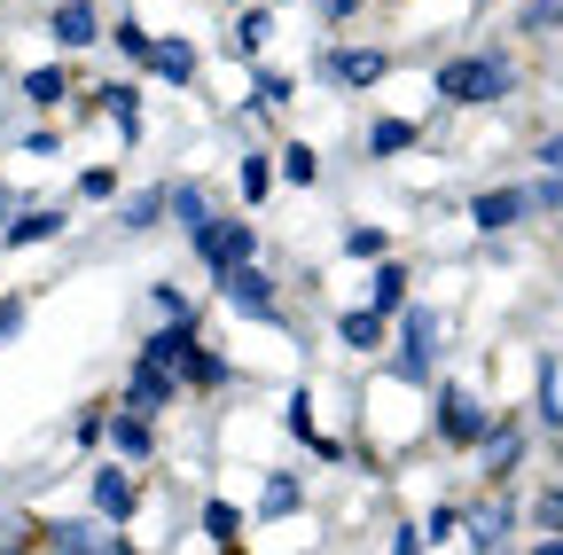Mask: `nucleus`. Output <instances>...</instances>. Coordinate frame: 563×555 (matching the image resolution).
Masks as SVG:
<instances>
[{
	"label": "nucleus",
	"mask_w": 563,
	"mask_h": 555,
	"mask_svg": "<svg viewBox=\"0 0 563 555\" xmlns=\"http://www.w3.org/2000/svg\"><path fill=\"white\" fill-rule=\"evenodd\" d=\"M266 32H274V16H266V9H243V16H235V32H228V47H235V55H258V47H266Z\"/></svg>",
	"instance_id": "17"
},
{
	"label": "nucleus",
	"mask_w": 563,
	"mask_h": 555,
	"mask_svg": "<svg viewBox=\"0 0 563 555\" xmlns=\"http://www.w3.org/2000/svg\"><path fill=\"white\" fill-rule=\"evenodd\" d=\"M24 95H32L40 110H47V102H63V71H55V63H47V71H32V79H24Z\"/></svg>",
	"instance_id": "25"
},
{
	"label": "nucleus",
	"mask_w": 563,
	"mask_h": 555,
	"mask_svg": "<svg viewBox=\"0 0 563 555\" xmlns=\"http://www.w3.org/2000/svg\"><path fill=\"white\" fill-rule=\"evenodd\" d=\"M336 336L352 344V353H376V344H384V313H376V306H368V313H344Z\"/></svg>",
	"instance_id": "14"
},
{
	"label": "nucleus",
	"mask_w": 563,
	"mask_h": 555,
	"mask_svg": "<svg viewBox=\"0 0 563 555\" xmlns=\"http://www.w3.org/2000/svg\"><path fill=\"white\" fill-rule=\"evenodd\" d=\"M133 501H141V493H133V477H125V469H102V477H95V509H102L110 524L133 517Z\"/></svg>",
	"instance_id": "11"
},
{
	"label": "nucleus",
	"mask_w": 563,
	"mask_h": 555,
	"mask_svg": "<svg viewBox=\"0 0 563 555\" xmlns=\"http://www.w3.org/2000/svg\"><path fill=\"white\" fill-rule=\"evenodd\" d=\"M16 329H24V306H16V298H9V306H0V344H9V336H16Z\"/></svg>",
	"instance_id": "35"
},
{
	"label": "nucleus",
	"mask_w": 563,
	"mask_h": 555,
	"mask_svg": "<svg viewBox=\"0 0 563 555\" xmlns=\"http://www.w3.org/2000/svg\"><path fill=\"white\" fill-rule=\"evenodd\" d=\"M47 235H63V212H24V220H9V251H24V243H47Z\"/></svg>",
	"instance_id": "16"
},
{
	"label": "nucleus",
	"mask_w": 563,
	"mask_h": 555,
	"mask_svg": "<svg viewBox=\"0 0 563 555\" xmlns=\"http://www.w3.org/2000/svg\"><path fill=\"white\" fill-rule=\"evenodd\" d=\"M266 188H274V165H266V157H251V165H243V196H251V203H258V196H266Z\"/></svg>",
	"instance_id": "28"
},
{
	"label": "nucleus",
	"mask_w": 563,
	"mask_h": 555,
	"mask_svg": "<svg viewBox=\"0 0 563 555\" xmlns=\"http://www.w3.org/2000/svg\"><path fill=\"white\" fill-rule=\"evenodd\" d=\"M399 306H407V266H376V313L391 321Z\"/></svg>",
	"instance_id": "19"
},
{
	"label": "nucleus",
	"mask_w": 563,
	"mask_h": 555,
	"mask_svg": "<svg viewBox=\"0 0 563 555\" xmlns=\"http://www.w3.org/2000/svg\"><path fill=\"white\" fill-rule=\"evenodd\" d=\"M470 524H477V532H470L477 547H509V517H501V509H477Z\"/></svg>",
	"instance_id": "23"
},
{
	"label": "nucleus",
	"mask_w": 563,
	"mask_h": 555,
	"mask_svg": "<svg viewBox=\"0 0 563 555\" xmlns=\"http://www.w3.org/2000/svg\"><path fill=\"white\" fill-rule=\"evenodd\" d=\"M399 313H407V306H399ZM431 344H439V313L415 306V313H407V353L391 360V376H399V384H431Z\"/></svg>",
	"instance_id": "2"
},
{
	"label": "nucleus",
	"mask_w": 563,
	"mask_h": 555,
	"mask_svg": "<svg viewBox=\"0 0 563 555\" xmlns=\"http://www.w3.org/2000/svg\"><path fill=\"white\" fill-rule=\"evenodd\" d=\"M439 439H446V446H477V439H485V407H477L462 384L439 391Z\"/></svg>",
	"instance_id": "3"
},
{
	"label": "nucleus",
	"mask_w": 563,
	"mask_h": 555,
	"mask_svg": "<svg viewBox=\"0 0 563 555\" xmlns=\"http://www.w3.org/2000/svg\"><path fill=\"white\" fill-rule=\"evenodd\" d=\"M141 63H150L157 79H188V71H196V47H188V40H150V55H141Z\"/></svg>",
	"instance_id": "12"
},
{
	"label": "nucleus",
	"mask_w": 563,
	"mask_h": 555,
	"mask_svg": "<svg viewBox=\"0 0 563 555\" xmlns=\"http://www.w3.org/2000/svg\"><path fill=\"white\" fill-rule=\"evenodd\" d=\"M344 251H352V258H376V251H384V227H352Z\"/></svg>",
	"instance_id": "29"
},
{
	"label": "nucleus",
	"mask_w": 563,
	"mask_h": 555,
	"mask_svg": "<svg viewBox=\"0 0 563 555\" xmlns=\"http://www.w3.org/2000/svg\"><path fill=\"white\" fill-rule=\"evenodd\" d=\"M298 509V485L290 477H266V493H258V517H290Z\"/></svg>",
	"instance_id": "22"
},
{
	"label": "nucleus",
	"mask_w": 563,
	"mask_h": 555,
	"mask_svg": "<svg viewBox=\"0 0 563 555\" xmlns=\"http://www.w3.org/2000/svg\"><path fill=\"white\" fill-rule=\"evenodd\" d=\"M509 87H517L509 55H454V63H439V102L477 110V102H501Z\"/></svg>",
	"instance_id": "1"
},
{
	"label": "nucleus",
	"mask_w": 563,
	"mask_h": 555,
	"mask_svg": "<svg viewBox=\"0 0 563 555\" xmlns=\"http://www.w3.org/2000/svg\"><path fill=\"white\" fill-rule=\"evenodd\" d=\"M55 40L63 47H87L95 40V9H87V0H63V9H55Z\"/></svg>",
	"instance_id": "13"
},
{
	"label": "nucleus",
	"mask_w": 563,
	"mask_h": 555,
	"mask_svg": "<svg viewBox=\"0 0 563 555\" xmlns=\"http://www.w3.org/2000/svg\"><path fill=\"white\" fill-rule=\"evenodd\" d=\"M258 102H290V79H282V71H258Z\"/></svg>",
	"instance_id": "32"
},
{
	"label": "nucleus",
	"mask_w": 563,
	"mask_h": 555,
	"mask_svg": "<svg viewBox=\"0 0 563 555\" xmlns=\"http://www.w3.org/2000/svg\"><path fill=\"white\" fill-rule=\"evenodd\" d=\"M563 24V0H532V9H525V32H555Z\"/></svg>",
	"instance_id": "27"
},
{
	"label": "nucleus",
	"mask_w": 563,
	"mask_h": 555,
	"mask_svg": "<svg viewBox=\"0 0 563 555\" xmlns=\"http://www.w3.org/2000/svg\"><path fill=\"white\" fill-rule=\"evenodd\" d=\"M102 110H110V118H118L125 133H141V102H133L125 87H102Z\"/></svg>",
	"instance_id": "24"
},
{
	"label": "nucleus",
	"mask_w": 563,
	"mask_h": 555,
	"mask_svg": "<svg viewBox=\"0 0 563 555\" xmlns=\"http://www.w3.org/2000/svg\"><path fill=\"white\" fill-rule=\"evenodd\" d=\"M282 173H290V180H298V188H306V180H313V173H321V157H313V149H306V142H298V149H282Z\"/></svg>",
	"instance_id": "26"
},
{
	"label": "nucleus",
	"mask_w": 563,
	"mask_h": 555,
	"mask_svg": "<svg viewBox=\"0 0 563 555\" xmlns=\"http://www.w3.org/2000/svg\"><path fill=\"white\" fill-rule=\"evenodd\" d=\"M110 40H118V47H125V55H133V63H141V55H150V32H141V24H118V32H110Z\"/></svg>",
	"instance_id": "31"
},
{
	"label": "nucleus",
	"mask_w": 563,
	"mask_h": 555,
	"mask_svg": "<svg viewBox=\"0 0 563 555\" xmlns=\"http://www.w3.org/2000/svg\"><path fill=\"white\" fill-rule=\"evenodd\" d=\"M196 251H203V266H211V274H228V266H243V258L258 251V235H251V220H228V227H220V220H211Z\"/></svg>",
	"instance_id": "4"
},
{
	"label": "nucleus",
	"mask_w": 563,
	"mask_h": 555,
	"mask_svg": "<svg viewBox=\"0 0 563 555\" xmlns=\"http://www.w3.org/2000/svg\"><path fill=\"white\" fill-rule=\"evenodd\" d=\"M203 532L220 540V547H235V540H243V517H235L228 501H211V509H203Z\"/></svg>",
	"instance_id": "21"
},
{
	"label": "nucleus",
	"mask_w": 563,
	"mask_h": 555,
	"mask_svg": "<svg viewBox=\"0 0 563 555\" xmlns=\"http://www.w3.org/2000/svg\"><path fill=\"white\" fill-rule=\"evenodd\" d=\"M525 212H532V203H525V188H485V196L470 203V220H477L485 235H501V227H517Z\"/></svg>",
	"instance_id": "6"
},
{
	"label": "nucleus",
	"mask_w": 563,
	"mask_h": 555,
	"mask_svg": "<svg viewBox=\"0 0 563 555\" xmlns=\"http://www.w3.org/2000/svg\"><path fill=\"white\" fill-rule=\"evenodd\" d=\"M540 165H548V173H563V133H548V142H540Z\"/></svg>",
	"instance_id": "36"
},
{
	"label": "nucleus",
	"mask_w": 563,
	"mask_h": 555,
	"mask_svg": "<svg viewBox=\"0 0 563 555\" xmlns=\"http://www.w3.org/2000/svg\"><path fill=\"white\" fill-rule=\"evenodd\" d=\"M211 282L228 290V306H235V313H274V282H266L251 258H243V266H228V274H211Z\"/></svg>",
	"instance_id": "5"
},
{
	"label": "nucleus",
	"mask_w": 563,
	"mask_h": 555,
	"mask_svg": "<svg viewBox=\"0 0 563 555\" xmlns=\"http://www.w3.org/2000/svg\"><path fill=\"white\" fill-rule=\"evenodd\" d=\"M173 212H180L188 243H203V227H211V203H203V188H180V196H173Z\"/></svg>",
	"instance_id": "18"
},
{
	"label": "nucleus",
	"mask_w": 563,
	"mask_h": 555,
	"mask_svg": "<svg viewBox=\"0 0 563 555\" xmlns=\"http://www.w3.org/2000/svg\"><path fill=\"white\" fill-rule=\"evenodd\" d=\"M477 446H485V477H509V469H517V454H525L517 423H509V431H501V423H485V439H477Z\"/></svg>",
	"instance_id": "10"
},
{
	"label": "nucleus",
	"mask_w": 563,
	"mask_h": 555,
	"mask_svg": "<svg viewBox=\"0 0 563 555\" xmlns=\"http://www.w3.org/2000/svg\"><path fill=\"white\" fill-rule=\"evenodd\" d=\"M40 540H47V547H87V555H95V547H102V555H125V540H118L110 524H87V517H79V524H47Z\"/></svg>",
	"instance_id": "9"
},
{
	"label": "nucleus",
	"mask_w": 563,
	"mask_h": 555,
	"mask_svg": "<svg viewBox=\"0 0 563 555\" xmlns=\"http://www.w3.org/2000/svg\"><path fill=\"white\" fill-rule=\"evenodd\" d=\"M384 71H391L384 47H344V55H329V79H344V87H376Z\"/></svg>",
	"instance_id": "8"
},
{
	"label": "nucleus",
	"mask_w": 563,
	"mask_h": 555,
	"mask_svg": "<svg viewBox=\"0 0 563 555\" xmlns=\"http://www.w3.org/2000/svg\"><path fill=\"white\" fill-rule=\"evenodd\" d=\"M540 524H548V532H563V493H540Z\"/></svg>",
	"instance_id": "34"
},
{
	"label": "nucleus",
	"mask_w": 563,
	"mask_h": 555,
	"mask_svg": "<svg viewBox=\"0 0 563 555\" xmlns=\"http://www.w3.org/2000/svg\"><path fill=\"white\" fill-rule=\"evenodd\" d=\"M173 384H180V376H173L165 360H133V384H125V399H133V414H157V407L173 399Z\"/></svg>",
	"instance_id": "7"
},
{
	"label": "nucleus",
	"mask_w": 563,
	"mask_h": 555,
	"mask_svg": "<svg viewBox=\"0 0 563 555\" xmlns=\"http://www.w3.org/2000/svg\"><path fill=\"white\" fill-rule=\"evenodd\" d=\"M157 212H165V196H133V203H125V227H150Z\"/></svg>",
	"instance_id": "30"
},
{
	"label": "nucleus",
	"mask_w": 563,
	"mask_h": 555,
	"mask_svg": "<svg viewBox=\"0 0 563 555\" xmlns=\"http://www.w3.org/2000/svg\"><path fill=\"white\" fill-rule=\"evenodd\" d=\"M422 532H431V540H454V532H462V509H439V517L422 524Z\"/></svg>",
	"instance_id": "33"
},
{
	"label": "nucleus",
	"mask_w": 563,
	"mask_h": 555,
	"mask_svg": "<svg viewBox=\"0 0 563 555\" xmlns=\"http://www.w3.org/2000/svg\"><path fill=\"white\" fill-rule=\"evenodd\" d=\"M368 149H376V157H391V149H415V125H407V118H384V125L368 133Z\"/></svg>",
	"instance_id": "20"
},
{
	"label": "nucleus",
	"mask_w": 563,
	"mask_h": 555,
	"mask_svg": "<svg viewBox=\"0 0 563 555\" xmlns=\"http://www.w3.org/2000/svg\"><path fill=\"white\" fill-rule=\"evenodd\" d=\"M102 431L118 439V454H125V462H150V446H157V439H150V423H141V414H118V423H102Z\"/></svg>",
	"instance_id": "15"
},
{
	"label": "nucleus",
	"mask_w": 563,
	"mask_h": 555,
	"mask_svg": "<svg viewBox=\"0 0 563 555\" xmlns=\"http://www.w3.org/2000/svg\"><path fill=\"white\" fill-rule=\"evenodd\" d=\"M321 16H352V0H321Z\"/></svg>",
	"instance_id": "37"
}]
</instances>
